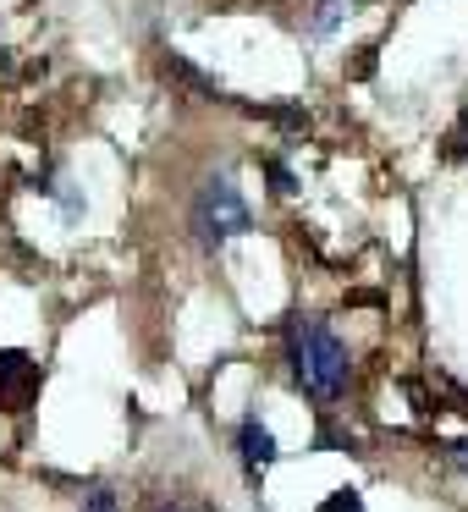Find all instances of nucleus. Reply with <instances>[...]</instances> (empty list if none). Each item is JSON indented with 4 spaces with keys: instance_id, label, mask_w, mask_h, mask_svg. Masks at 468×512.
Returning <instances> with one entry per match:
<instances>
[{
    "instance_id": "nucleus-1",
    "label": "nucleus",
    "mask_w": 468,
    "mask_h": 512,
    "mask_svg": "<svg viewBox=\"0 0 468 512\" xmlns=\"http://www.w3.org/2000/svg\"><path fill=\"white\" fill-rule=\"evenodd\" d=\"M287 353H292V375L309 391L314 402H336L353 380V358H347V342L331 331L325 320H292L287 325Z\"/></svg>"
},
{
    "instance_id": "nucleus-2",
    "label": "nucleus",
    "mask_w": 468,
    "mask_h": 512,
    "mask_svg": "<svg viewBox=\"0 0 468 512\" xmlns=\"http://www.w3.org/2000/svg\"><path fill=\"white\" fill-rule=\"evenodd\" d=\"M248 226H254V215H248L243 193L232 188V177L204 182L199 199H193V232H199L204 243H232V237H243Z\"/></svg>"
},
{
    "instance_id": "nucleus-3",
    "label": "nucleus",
    "mask_w": 468,
    "mask_h": 512,
    "mask_svg": "<svg viewBox=\"0 0 468 512\" xmlns=\"http://www.w3.org/2000/svg\"><path fill=\"white\" fill-rule=\"evenodd\" d=\"M45 386V369L23 353V347H6L0 353V413H28Z\"/></svg>"
},
{
    "instance_id": "nucleus-4",
    "label": "nucleus",
    "mask_w": 468,
    "mask_h": 512,
    "mask_svg": "<svg viewBox=\"0 0 468 512\" xmlns=\"http://www.w3.org/2000/svg\"><path fill=\"white\" fill-rule=\"evenodd\" d=\"M237 441H243V457H248L254 468H270V463L281 457V452H276V435H270L259 419H243V430H237Z\"/></svg>"
},
{
    "instance_id": "nucleus-5",
    "label": "nucleus",
    "mask_w": 468,
    "mask_h": 512,
    "mask_svg": "<svg viewBox=\"0 0 468 512\" xmlns=\"http://www.w3.org/2000/svg\"><path fill=\"white\" fill-rule=\"evenodd\" d=\"M166 78H177V83H182V89H193V94H204V100H221V83H215V78H204V72H199V67H193V61H188V56H177V50H171V56H166Z\"/></svg>"
},
{
    "instance_id": "nucleus-6",
    "label": "nucleus",
    "mask_w": 468,
    "mask_h": 512,
    "mask_svg": "<svg viewBox=\"0 0 468 512\" xmlns=\"http://www.w3.org/2000/svg\"><path fill=\"white\" fill-rule=\"evenodd\" d=\"M342 12H347V0H320L314 17H309V28H314V34H331V28L342 23Z\"/></svg>"
},
{
    "instance_id": "nucleus-7",
    "label": "nucleus",
    "mask_w": 468,
    "mask_h": 512,
    "mask_svg": "<svg viewBox=\"0 0 468 512\" xmlns=\"http://www.w3.org/2000/svg\"><path fill=\"white\" fill-rule=\"evenodd\" d=\"M78 512H122V501H116V490L94 485L89 496H83V507H78Z\"/></svg>"
},
{
    "instance_id": "nucleus-8",
    "label": "nucleus",
    "mask_w": 468,
    "mask_h": 512,
    "mask_svg": "<svg viewBox=\"0 0 468 512\" xmlns=\"http://www.w3.org/2000/svg\"><path fill=\"white\" fill-rule=\"evenodd\" d=\"M320 512H364V496L358 490H336V496L320 501Z\"/></svg>"
},
{
    "instance_id": "nucleus-9",
    "label": "nucleus",
    "mask_w": 468,
    "mask_h": 512,
    "mask_svg": "<svg viewBox=\"0 0 468 512\" xmlns=\"http://www.w3.org/2000/svg\"><path fill=\"white\" fill-rule=\"evenodd\" d=\"M446 457H452V463L468 474V441H452V446H446Z\"/></svg>"
},
{
    "instance_id": "nucleus-10",
    "label": "nucleus",
    "mask_w": 468,
    "mask_h": 512,
    "mask_svg": "<svg viewBox=\"0 0 468 512\" xmlns=\"http://www.w3.org/2000/svg\"><path fill=\"white\" fill-rule=\"evenodd\" d=\"M160 512H182V507H160Z\"/></svg>"
}]
</instances>
